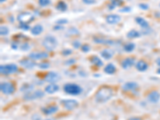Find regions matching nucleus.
<instances>
[{"mask_svg":"<svg viewBox=\"0 0 160 120\" xmlns=\"http://www.w3.org/2000/svg\"><path fill=\"white\" fill-rule=\"evenodd\" d=\"M118 11H119V12H122V13H127V12L131 11V7H122V9H120Z\"/></svg>","mask_w":160,"mask_h":120,"instance_id":"nucleus-40","label":"nucleus"},{"mask_svg":"<svg viewBox=\"0 0 160 120\" xmlns=\"http://www.w3.org/2000/svg\"><path fill=\"white\" fill-rule=\"evenodd\" d=\"M72 54V51L71 49H65L62 51V55L63 56H68Z\"/></svg>","mask_w":160,"mask_h":120,"instance_id":"nucleus-39","label":"nucleus"},{"mask_svg":"<svg viewBox=\"0 0 160 120\" xmlns=\"http://www.w3.org/2000/svg\"><path fill=\"white\" fill-rule=\"evenodd\" d=\"M122 88L125 91H135L138 88V84L135 82H127L122 85Z\"/></svg>","mask_w":160,"mask_h":120,"instance_id":"nucleus-15","label":"nucleus"},{"mask_svg":"<svg viewBox=\"0 0 160 120\" xmlns=\"http://www.w3.org/2000/svg\"><path fill=\"white\" fill-rule=\"evenodd\" d=\"M18 71V66L15 63H9L0 66V73L3 75H9L16 73Z\"/></svg>","mask_w":160,"mask_h":120,"instance_id":"nucleus-4","label":"nucleus"},{"mask_svg":"<svg viewBox=\"0 0 160 120\" xmlns=\"http://www.w3.org/2000/svg\"><path fill=\"white\" fill-rule=\"evenodd\" d=\"M31 59L33 60H38V59H44V58H48V54L47 52L40 51V52H32L28 55Z\"/></svg>","mask_w":160,"mask_h":120,"instance_id":"nucleus-11","label":"nucleus"},{"mask_svg":"<svg viewBox=\"0 0 160 120\" xmlns=\"http://www.w3.org/2000/svg\"><path fill=\"white\" fill-rule=\"evenodd\" d=\"M38 4H39L40 7H47L48 5L51 4V0H38Z\"/></svg>","mask_w":160,"mask_h":120,"instance_id":"nucleus-31","label":"nucleus"},{"mask_svg":"<svg viewBox=\"0 0 160 120\" xmlns=\"http://www.w3.org/2000/svg\"><path fill=\"white\" fill-rule=\"evenodd\" d=\"M114 94L113 89L108 86H102L97 91L95 96V101L98 103H103L107 102L112 98Z\"/></svg>","mask_w":160,"mask_h":120,"instance_id":"nucleus-1","label":"nucleus"},{"mask_svg":"<svg viewBox=\"0 0 160 120\" xmlns=\"http://www.w3.org/2000/svg\"><path fill=\"white\" fill-rule=\"evenodd\" d=\"M35 19V16L30 12H22V13L19 14L17 17V20L19 22H24V23H28L31 22L33 20Z\"/></svg>","mask_w":160,"mask_h":120,"instance_id":"nucleus-8","label":"nucleus"},{"mask_svg":"<svg viewBox=\"0 0 160 120\" xmlns=\"http://www.w3.org/2000/svg\"><path fill=\"white\" fill-rule=\"evenodd\" d=\"M63 28H64V27H62V25L57 24V26L54 27V30H55V31H59V30H62V29H63Z\"/></svg>","mask_w":160,"mask_h":120,"instance_id":"nucleus-44","label":"nucleus"},{"mask_svg":"<svg viewBox=\"0 0 160 120\" xmlns=\"http://www.w3.org/2000/svg\"><path fill=\"white\" fill-rule=\"evenodd\" d=\"M135 63V58L133 57H127L121 62V67L122 69L127 70L133 67Z\"/></svg>","mask_w":160,"mask_h":120,"instance_id":"nucleus-10","label":"nucleus"},{"mask_svg":"<svg viewBox=\"0 0 160 120\" xmlns=\"http://www.w3.org/2000/svg\"><path fill=\"white\" fill-rule=\"evenodd\" d=\"M75 62V59H74V58H71V59H68L67 61L65 62V64L66 65H72L74 64Z\"/></svg>","mask_w":160,"mask_h":120,"instance_id":"nucleus-43","label":"nucleus"},{"mask_svg":"<svg viewBox=\"0 0 160 120\" xmlns=\"http://www.w3.org/2000/svg\"><path fill=\"white\" fill-rule=\"evenodd\" d=\"M30 48H31V47H30L29 43H27V42H24L21 45V50L23 51H29Z\"/></svg>","mask_w":160,"mask_h":120,"instance_id":"nucleus-35","label":"nucleus"},{"mask_svg":"<svg viewBox=\"0 0 160 120\" xmlns=\"http://www.w3.org/2000/svg\"><path fill=\"white\" fill-rule=\"evenodd\" d=\"M135 22L137 24H138L140 27H142V29H145V28H148V27H149V23H148V22L143 18H142V17H136Z\"/></svg>","mask_w":160,"mask_h":120,"instance_id":"nucleus-20","label":"nucleus"},{"mask_svg":"<svg viewBox=\"0 0 160 120\" xmlns=\"http://www.w3.org/2000/svg\"><path fill=\"white\" fill-rule=\"evenodd\" d=\"M61 103L67 111H73L78 107V101L75 99H64L61 101Z\"/></svg>","mask_w":160,"mask_h":120,"instance_id":"nucleus-7","label":"nucleus"},{"mask_svg":"<svg viewBox=\"0 0 160 120\" xmlns=\"http://www.w3.org/2000/svg\"><path fill=\"white\" fill-rule=\"evenodd\" d=\"M38 66L40 69H43V70L48 69V68L50 67V63H48V62H42L38 63Z\"/></svg>","mask_w":160,"mask_h":120,"instance_id":"nucleus-33","label":"nucleus"},{"mask_svg":"<svg viewBox=\"0 0 160 120\" xmlns=\"http://www.w3.org/2000/svg\"><path fill=\"white\" fill-rule=\"evenodd\" d=\"M82 2H84L85 4H94V3H95L96 0H82Z\"/></svg>","mask_w":160,"mask_h":120,"instance_id":"nucleus-42","label":"nucleus"},{"mask_svg":"<svg viewBox=\"0 0 160 120\" xmlns=\"http://www.w3.org/2000/svg\"><path fill=\"white\" fill-rule=\"evenodd\" d=\"M42 31H43V27L40 24L35 25L31 29V32L33 35H39L40 34L42 33Z\"/></svg>","mask_w":160,"mask_h":120,"instance_id":"nucleus-22","label":"nucleus"},{"mask_svg":"<svg viewBox=\"0 0 160 120\" xmlns=\"http://www.w3.org/2000/svg\"><path fill=\"white\" fill-rule=\"evenodd\" d=\"M58 90H59V87L56 83H50L49 85H47V87H45V92L49 94V95L56 93Z\"/></svg>","mask_w":160,"mask_h":120,"instance_id":"nucleus-17","label":"nucleus"},{"mask_svg":"<svg viewBox=\"0 0 160 120\" xmlns=\"http://www.w3.org/2000/svg\"><path fill=\"white\" fill-rule=\"evenodd\" d=\"M72 46H73V47H75V49H78V48H81L82 44H81V42H80L78 40H75V41L72 42Z\"/></svg>","mask_w":160,"mask_h":120,"instance_id":"nucleus-37","label":"nucleus"},{"mask_svg":"<svg viewBox=\"0 0 160 120\" xmlns=\"http://www.w3.org/2000/svg\"><path fill=\"white\" fill-rule=\"evenodd\" d=\"M100 55L105 59H111L114 55V51L111 49H104L101 51Z\"/></svg>","mask_w":160,"mask_h":120,"instance_id":"nucleus-23","label":"nucleus"},{"mask_svg":"<svg viewBox=\"0 0 160 120\" xmlns=\"http://www.w3.org/2000/svg\"><path fill=\"white\" fill-rule=\"evenodd\" d=\"M60 79V75L57 72L51 71L45 75L44 81L49 83H56Z\"/></svg>","mask_w":160,"mask_h":120,"instance_id":"nucleus-9","label":"nucleus"},{"mask_svg":"<svg viewBox=\"0 0 160 120\" xmlns=\"http://www.w3.org/2000/svg\"><path fill=\"white\" fill-rule=\"evenodd\" d=\"M33 86L31 84H24L22 85L21 88H20V91H22V92H24L25 94L28 93V92H31L33 90Z\"/></svg>","mask_w":160,"mask_h":120,"instance_id":"nucleus-29","label":"nucleus"},{"mask_svg":"<svg viewBox=\"0 0 160 120\" xmlns=\"http://www.w3.org/2000/svg\"><path fill=\"white\" fill-rule=\"evenodd\" d=\"M5 1H6V0H0V2H2H2H5Z\"/></svg>","mask_w":160,"mask_h":120,"instance_id":"nucleus-49","label":"nucleus"},{"mask_svg":"<svg viewBox=\"0 0 160 120\" xmlns=\"http://www.w3.org/2000/svg\"><path fill=\"white\" fill-rule=\"evenodd\" d=\"M11 47H12V49L13 50H17L18 49V44H17L16 42H13V43L11 44Z\"/></svg>","mask_w":160,"mask_h":120,"instance_id":"nucleus-45","label":"nucleus"},{"mask_svg":"<svg viewBox=\"0 0 160 120\" xmlns=\"http://www.w3.org/2000/svg\"><path fill=\"white\" fill-rule=\"evenodd\" d=\"M68 22V20L66 19V18H61V19H58L56 21V24L58 25H62V24H66Z\"/></svg>","mask_w":160,"mask_h":120,"instance_id":"nucleus-38","label":"nucleus"},{"mask_svg":"<svg viewBox=\"0 0 160 120\" xmlns=\"http://www.w3.org/2000/svg\"><path fill=\"white\" fill-rule=\"evenodd\" d=\"M94 42L95 43H99V44H107V45H111L113 44L114 42L112 40H107L105 38H99V37H95L94 38Z\"/></svg>","mask_w":160,"mask_h":120,"instance_id":"nucleus-24","label":"nucleus"},{"mask_svg":"<svg viewBox=\"0 0 160 120\" xmlns=\"http://www.w3.org/2000/svg\"><path fill=\"white\" fill-rule=\"evenodd\" d=\"M67 4L64 1H59V2L57 3L56 5V9L59 11H62V12H64L67 10Z\"/></svg>","mask_w":160,"mask_h":120,"instance_id":"nucleus-26","label":"nucleus"},{"mask_svg":"<svg viewBox=\"0 0 160 120\" xmlns=\"http://www.w3.org/2000/svg\"><path fill=\"white\" fill-rule=\"evenodd\" d=\"M63 91L70 95H78L82 92V87L79 85L74 83V82H68L63 86Z\"/></svg>","mask_w":160,"mask_h":120,"instance_id":"nucleus-3","label":"nucleus"},{"mask_svg":"<svg viewBox=\"0 0 160 120\" xmlns=\"http://www.w3.org/2000/svg\"><path fill=\"white\" fill-rule=\"evenodd\" d=\"M147 100L151 103L158 102L160 100V93L157 91H151L147 95Z\"/></svg>","mask_w":160,"mask_h":120,"instance_id":"nucleus-13","label":"nucleus"},{"mask_svg":"<svg viewBox=\"0 0 160 120\" xmlns=\"http://www.w3.org/2000/svg\"><path fill=\"white\" fill-rule=\"evenodd\" d=\"M135 67L138 71L143 72V71H146L148 69V64H147V62L144 61V60H139V61L136 62Z\"/></svg>","mask_w":160,"mask_h":120,"instance_id":"nucleus-18","label":"nucleus"},{"mask_svg":"<svg viewBox=\"0 0 160 120\" xmlns=\"http://www.w3.org/2000/svg\"><path fill=\"white\" fill-rule=\"evenodd\" d=\"M81 50H82V52H84V53H87V52H89L90 50H91V47H90L88 44L82 45V47H81Z\"/></svg>","mask_w":160,"mask_h":120,"instance_id":"nucleus-34","label":"nucleus"},{"mask_svg":"<svg viewBox=\"0 0 160 120\" xmlns=\"http://www.w3.org/2000/svg\"><path fill=\"white\" fill-rule=\"evenodd\" d=\"M140 36H141V33H140L139 31H136V30H131V31H130L127 34V37L128 38H130V39L139 38Z\"/></svg>","mask_w":160,"mask_h":120,"instance_id":"nucleus-25","label":"nucleus"},{"mask_svg":"<svg viewBox=\"0 0 160 120\" xmlns=\"http://www.w3.org/2000/svg\"><path fill=\"white\" fill-rule=\"evenodd\" d=\"M9 29L6 26H2L0 27V35L2 36H6L9 34Z\"/></svg>","mask_w":160,"mask_h":120,"instance_id":"nucleus-30","label":"nucleus"},{"mask_svg":"<svg viewBox=\"0 0 160 120\" xmlns=\"http://www.w3.org/2000/svg\"><path fill=\"white\" fill-rule=\"evenodd\" d=\"M157 73L159 74V75H160V67H159V68H158V70H157Z\"/></svg>","mask_w":160,"mask_h":120,"instance_id":"nucleus-48","label":"nucleus"},{"mask_svg":"<svg viewBox=\"0 0 160 120\" xmlns=\"http://www.w3.org/2000/svg\"><path fill=\"white\" fill-rule=\"evenodd\" d=\"M58 111V107L57 105H51L48 107H42V111L45 115H51L53 114L56 113Z\"/></svg>","mask_w":160,"mask_h":120,"instance_id":"nucleus-12","label":"nucleus"},{"mask_svg":"<svg viewBox=\"0 0 160 120\" xmlns=\"http://www.w3.org/2000/svg\"><path fill=\"white\" fill-rule=\"evenodd\" d=\"M138 7H140V9L142 10H148V8H149V6L147 4H146V3H140L139 5H138Z\"/></svg>","mask_w":160,"mask_h":120,"instance_id":"nucleus-41","label":"nucleus"},{"mask_svg":"<svg viewBox=\"0 0 160 120\" xmlns=\"http://www.w3.org/2000/svg\"><path fill=\"white\" fill-rule=\"evenodd\" d=\"M90 61L93 65H95L97 67H101L103 66V62H102L101 58L99 57H98L97 55H93L91 56L90 58Z\"/></svg>","mask_w":160,"mask_h":120,"instance_id":"nucleus-19","label":"nucleus"},{"mask_svg":"<svg viewBox=\"0 0 160 120\" xmlns=\"http://www.w3.org/2000/svg\"><path fill=\"white\" fill-rule=\"evenodd\" d=\"M42 46L47 51H52L58 46V40L53 35H47L42 40Z\"/></svg>","mask_w":160,"mask_h":120,"instance_id":"nucleus-2","label":"nucleus"},{"mask_svg":"<svg viewBox=\"0 0 160 120\" xmlns=\"http://www.w3.org/2000/svg\"><path fill=\"white\" fill-rule=\"evenodd\" d=\"M122 4V0H112L109 5H108V8L109 10H114L115 7H120Z\"/></svg>","mask_w":160,"mask_h":120,"instance_id":"nucleus-27","label":"nucleus"},{"mask_svg":"<svg viewBox=\"0 0 160 120\" xmlns=\"http://www.w3.org/2000/svg\"><path fill=\"white\" fill-rule=\"evenodd\" d=\"M68 34L71 35H78L79 34L78 31L75 27H71L69 30H68Z\"/></svg>","mask_w":160,"mask_h":120,"instance_id":"nucleus-36","label":"nucleus"},{"mask_svg":"<svg viewBox=\"0 0 160 120\" xmlns=\"http://www.w3.org/2000/svg\"><path fill=\"white\" fill-rule=\"evenodd\" d=\"M44 92L40 90H36L35 91H31L28 93H26L23 96L24 100H27V101H31V100L37 99V98H42L44 96Z\"/></svg>","mask_w":160,"mask_h":120,"instance_id":"nucleus-6","label":"nucleus"},{"mask_svg":"<svg viewBox=\"0 0 160 120\" xmlns=\"http://www.w3.org/2000/svg\"><path fill=\"white\" fill-rule=\"evenodd\" d=\"M45 120H52V119H51V118H47V119H45Z\"/></svg>","mask_w":160,"mask_h":120,"instance_id":"nucleus-50","label":"nucleus"},{"mask_svg":"<svg viewBox=\"0 0 160 120\" xmlns=\"http://www.w3.org/2000/svg\"><path fill=\"white\" fill-rule=\"evenodd\" d=\"M128 120H142L140 118H138V117H131V118H130Z\"/></svg>","mask_w":160,"mask_h":120,"instance_id":"nucleus-46","label":"nucleus"},{"mask_svg":"<svg viewBox=\"0 0 160 120\" xmlns=\"http://www.w3.org/2000/svg\"><path fill=\"white\" fill-rule=\"evenodd\" d=\"M135 44L134 43V42H127L126 44L124 45V47H123V50H124L126 52H132V51L135 50Z\"/></svg>","mask_w":160,"mask_h":120,"instance_id":"nucleus-28","label":"nucleus"},{"mask_svg":"<svg viewBox=\"0 0 160 120\" xmlns=\"http://www.w3.org/2000/svg\"><path fill=\"white\" fill-rule=\"evenodd\" d=\"M156 63H157V65H158V67H160V57L156 59Z\"/></svg>","mask_w":160,"mask_h":120,"instance_id":"nucleus-47","label":"nucleus"},{"mask_svg":"<svg viewBox=\"0 0 160 120\" xmlns=\"http://www.w3.org/2000/svg\"><path fill=\"white\" fill-rule=\"evenodd\" d=\"M103 71L107 75H114L116 71V67L113 63H108L107 65H106Z\"/></svg>","mask_w":160,"mask_h":120,"instance_id":"nucleus-21","label":"nucleus"},{"mask_svg":"<svg viewBox=\"0 0 160 120\" xmlns=\"http://www.w3.org/2000/svg\"><path fill=\"white\" fill-rule=\"evenodd\" d=\"M20 29L23 30V31H29L30 30V25L28 23H24V22H19V25H18Z\"/></svg>","mask_w":160,"mask_h":120,"instance_id":"nucleus-32","label":"nucleus"},{"mask_svg":"<svg viewBox=\"0 0 160 120\" xmlns=\"http://www.w3.org/2000/svg\"><path fill=\"white\" fill-rule=\"evenodd\" d=\"M19 64L26 69H33L36 66L35 62L33 59H22L19 61Z\"/></svg>","mask_w":160,"mask_h":120,"instance_id":"nucleus-14","label":"nucleus"},{"mask_svg":"<svg viewBox=\"0 0 160 120\" xmlns=\"http://www.w3.org/2000/svg\"><path fill=\"white\" fill-rule=\"evenodd\" d=\"M0 90L2 94H4L6 95H11L15 91V87L11 82H3L0 84Z\"/></svg>","mask_w":160,"mask_h":120,"instance_id":"nucleus-5","label":"nucleus"},{"mask_svg":"<svg viewBox=\"0 0 160 120\" xmlns=\"http://www.w3.org/2000/svg\"><path fill=\"white\" fill-rule=\"evenodd\" d=\"M106 21L108 24H117L118 22L121 21V17L118 15H109L107 16V18H106Z\"/></svg>","mask_w":160,"mask_h":120,"instance_id":"nucleus-16","label":"nucleus"}]
</instances>
